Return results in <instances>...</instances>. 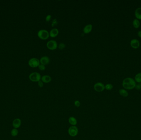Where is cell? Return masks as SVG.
Listing matches in <instances>:
<instances>
[{
  "label": "cell",
  "instance_id": "5",
  "mask_svg": "<svg viewBox=\"0 0 141 140\" xmlns=\"http://www.w3.org/2000/svg\"><path fill=\"white\" fill-rule=\"evenodd\" d=\"M46 46L48 49L50 50H55L57 49L58 47L57 43L56 41L51 40L47 43Z\"/></svg>",
  "mask_w": 141,
  "mask_h": 140
},
{
  "label": "cell",
  "instance_id": "24",
  "mask_svg": "<svg viewBox=\"0 0 141 140\" xmlns=\"http://www.w3.org/2000/svg\"><path fill=\"white\" fill-rule=\"evenodd\" d=\"M51 17L52 16L50 14H48V15H47L45 17V21L46 22H49L51 19Z\"/></svg>",
  "mask_w": 141,
  "mask_h": 140
},
{
  "label": "cell",
  "instance_id": "1",
  "mask_svg": "<svg viewBox=\"0 0 141 140\" xmlns=\"http://www.w3.org/2000/svg\"><path fill=\"white\" fill-rule=\"evenodd\" d=\"M136 83L134 79L131 77H127L123 81L122 86L126 90H130L135 87Z\"/></svg>",
  "mask_w": 141,
  "mask_h": 140
},
{
  "label": "cell",
  "instance_id": "27",
  "mask_svg": "<svg viewBox=\"0 0 141 140\" xmlns=\"http://www.w3.org/2000/svg\"><path fill=\"white\" fill-rule=\"evenodd\" d=\"M57 21H56V19H55V20H53V21L52 22V27L55 26V25H56V24H57Z\"/></svg>",
  "mask_w": 141,
  "mask_h": 140
},
{
  "label": "cell",
  "instance_id": "23",
  "mask_svg": "<svg viewBox=\"0 0 141 140\" xmlns=\"http://www.w3.org/2000/svg\"><path fill=\"white\" fill-rule=\"evenodd\" d=\"M74 104L75 107H79L81 106V103L78 100H75L74 101Z\"/></svg>",
  "mask_w": 141,
  "mask_h": 140
},
{
  "label": "cell",
  "instance_id": "26",
  "mask_svg": "<svg viewBox=\"0 0 141 140\" xmlns=\"http://www.w3.org/2000/svg\"><path fill=\"white\" fill-rule=\"evenodd\" d=\"M136 89L137 90H140L141 88V84H139L136 85L135 87Z\"/></svg>",
  "mask_w": 141,
  "mask_h": 140
},
{
  "label": "cell",
  "instance_id": "22",
  "mask_svg": "<svg viewBox=\"0 0 141 140\" xmlns=\"http://www.w3.org/2000/svg\"><path fill=\"white\" fill-rule=\"evenodd\" d=\"M65 45L64 44V43H61L59 44L58 45V48H59L60 50H62L63 49H64V48L65 47Z\"/></svg>",
  "mask_w": 141,
  "mask_h": 140
},
{
  "label": "cell",
  "instance_id": "16",
  "mask_svg": "<svg viewBox=\"0 0 141 140\" xmlns=\"http://www.w3.org/2000/svg\"><path fill=\"white\" fill-rule=\"evenodd\" d=\"M119 94L123 97H127L129 95L128 92L126 90V89H120V90H119Z\"/></svg>",
  "mask_w": 141,
  "mask_h": 140
},
{
  "label": "cell",
  "instance_id": "20",
  "mask_svg": "<svg viewBox=\"0 0 141 140\" xmlns=\"http://www.w3.org/2000/svg\"><path fill=\"white\" fill-rule=\"evenodd\" d=\"M113 88V86L111 83H108L105 86V89H106V90H111Z\"/></svg>",
  "mask_w": 141,
  "mask_h": 140
},
{
  "label": "cell",
  "instance_id": "18",
  "mask_svg": "<svg viewBox=\"0 0 141 140\" xmlns=\"http://www.w3.org/2000/svg\"><path fill=\"white\" fill-rule=\"evenodd\" d=\"M134 80L138 83H141V72L137 73L134 77Z\"/></svg>",
  "mask_w": 141,
  "mask_h": 140
},
{
  "label": "cell",
  "instance_id": "21",
  "mask_svg": "<svg viewBox=\"0 0 141 140\" xmlns=\"http://www.w3.org/2000/svg\"><path fill=\"white\" fill-rule=\"evenodd\" d=\"M38 68L41 71H44L45 69V65L40 64L38 66Z\"/></svg>",
  "mask_w": 141,
  "mask_h": 140
},
{
  "label": "cell",
  "instance_id": "11",
  "mask_svg": "<svg viewBox=\"0 0 141 140\" xmlns=\"http://www.w3.org/2000/svg\"><path fill=\"white\" fill-rule=\"evenodd\" d=\"M21 120L19 118H16L13 121V127L15 129H17L20 127L21 125Z\"/></svg>",
  "mask_w": 141,
  "mask_h": 140
},
{
  "label": "cell",
  "instance_id": "25",
  "mask_svg": "<svg viewBox=\"0 0 141 140\" xmlns=\"http://www.w3.org/2000/svg\"><path fill=\"white\" fill-rule=\"evenodd\" d=\"M38 85L39 86V87H43V83L42 82L41 80H39L38 82Z\"/></svg>",
  "mask_w": 141,
  "mask_h": 140
},
{
  "label": "cell",
  "instance_id": "14",
  "mask_svg": "<svg viewBox=\"0 0 141 140\" xmlns=\"http://www.w3.org/2000/svg\"><path fill=\"white\" fill-rule=\"evenodd\" d=\"M134 15L137 19L141 20V7H139L136 9Z\"/></svg>",
  "mask_w": 141,
  "mask_h": 140
},
{
  "label": "cell",
  "instance_id": "15",
  "mask_svg": "<svg viewBox=\"0 0 141 140\" xmlns=\"http://www.w3.org/2000/svg\"><path fill=\"white\" fill-rule=\"evenodd\" d=\"M68 122L72 126H75L77 125V121L75 118L74 117H70L68 120Z\"/></svg>",
  "mask_w": 141,
  "mask_h": 140
},
{
  "label": "cell",
  "instance_id": "3",
  "mask_svg": "<svg viewBox=\"0 0 141 140\" xmlns=\"http://www.w3.org/2000/svg\"><path fill=\"white\" fill-rule=\"evenodd\" d=\"M41 76L40 73L37 72H32L29 76L30 80L34 82H38L41 80Z\"/></svg>",
  "mask_w": 141,
  "mask_h": 140
},
{
  "label": "cell",
  "instance_id": "7",
  "mask_svg": "<svg viewBox=\"0 0 141 140\" xmlns=\"http://www.w3.org/2000/svg\"><path fill=\"white\" fill-rule=\"evenodd\" d=\"M94 88L96 91L97 92H102L104 90V85L101 82L96 83L94 85Z\"/></svg>",
  "mask_w": 141,
  "mask_h": 140
},
{
  "label": "cell",
  "instance_id": "13",
  "mask_svg": "<svg viewBox=\"0 0 141 140\" xmlns=\"http://www.w3.org/2000/svg\"><path fill=\"white\" fill-rule=\"evenodd\" d=\"M92 25L91 24H89L86 25L83 29V31L84 33L89 34L92 31Z\"/></svg>",
  "mask_w": 141,
  "mask_h": 140
},
{
  "label": "cell",
  "instance_id": "8",
  "mask_svg": "<svg viewBox=\"0 0 141 140\" xmlns=\"http://www.w3.org/2000/svg\"><path fill=\"white\" fill-rule=\"evenodd\" d=\"M130 45L133 49H137L140 46V41L137 39H132L130 42Z\"/></svg>",
  "mask_w": 141,
  "mask_h": 140
},
{
  "label": "cell",
  "instance_id": "28",
  "mask_svg": "<svg viewBox=\"0 0 141 140\" xmlns=\"http://www.w3.org/2000/svg\"><path fill=\"white\" fill-rule=\"evenodd\" d=\"M137 35L140 38H141V31H139L137 33Z\"/></svg>",
  "mask_w": 141,
  "mask_h": 140
},
{
  "label": "cell",
  "instance_id": "4",
  "mask_svg": "<svg viewBox=\"0 0 141 140\" xmlns=\"http://www.w3.org/2000/svg\"><path fill=\"white\" fill-rule=\"evenodd\" d=\"M28 64L30 67L32 68H36L38 67L39 65L40 64V60L38 58H31L28 62Z\"/></svg>",
  "mask_w": 141,
  "mask_h": 140
},
{
  "label": "cell",
  "instance_id": "6",
  "mask_svg": "<svg viewBox=\"0 0 141 140\" xmlns=\"http://www.w3.org/2000/svg\"><path fill=\"white\" fill-rule=\"evenodd\" d=\"M78 132V129L75 126H72L70 127L68 129V134L72 137H75V136H77Z\"/></svg>",
  "mask_w": 141,
  "mask_h": 140
},
{
  "label": "cell",
  "instance_id": "10",
  "mask_svg": "<svg viewBox=\"0 0 141 140\" xmlns=\"http://www.w3.org/2000/svg\"><path fill=\"white\" fill-rule=\"evenodd\" d=\"M50 61L49 57L47 56H44L41 58L40 59V64H42L43 65H45L49 64Z\"/></svg>",
  "mask_w": 141,
  "mask_h": 140
},
{
  "label": "cell",
  "instance_id": "19",
  "mask_svg": "<svg viewBox=\"0 0 141 140\" xmlns=\"http://www.w3.org/2000/svg\"><path fill=\"white\" fill-rule=\"evenodd\" d=\"M18 131L17 129L14 128V129H13L11 131V134L13 136L15 137L18 135Z\"/></svg>",
  "mask_w": 141,
  "mask_h": 140
},
{
  "label": "cell",
  "instance_id": "17",
  "mask_svg": "<svg viewBox=\"0 0 141 140\" xmlns=\"http://www.w3.org/2000/svg\"><path fill=\"white\" fill-rule=\"evenodd\" d=\"M133 27L135 28H139L140 25V21L137 19H134L133 21Z\"/></svg>",
  "mask_w": 141,
  "mask_h": 140
},
{
  "label": "cell",
  "instance_id": "12",
  "mask_svg": "<svg viewBox=\"0 0 141 140\" xmlns=\"http://www.w3.org/2000/svg\"><path fill=\"white\" fill-rule=\"evenodd\" d=\"M41 80L44 83H49L51 81L52 78L49 75H45L42 76L41 78Z\"/></svg>",
  "mask_w": 141,
  "mask_h": 140
},
{
  "label": "cell",
  "instance_id": "9",
  "mask_svg": "<svg viewBox=\"0 0 141 140\" xmlns=\"http://www.w3.org/2000/svg\"><path fill=\"white\" fill-rule=\"evenodd\" d=\"M59 31L58 29L57 28H54L49 32L50 37L52 38H55L59 34Z\"/></svg>",
  "mask_w": 141,
  "mask_h": 140
},
{
  "label": "cell",
  "instance_id": "2",
  "mask_svg": "<svg viewBox=\"0 0 141 140\" xmlns=\"http://www.w3.org/2000/svg\"><path fill=\"white\" fill-rule=\"evenodd\" d=\"M37 35L38 37L42 40H46L50 37L49 32L44 29H42L38 31Z\"/></svg>",
  "mask_w": 141,
  "mask_h": 140
}]
</instances>
